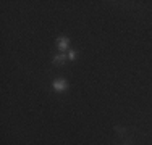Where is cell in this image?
Returning <instances> with one entry per match:
<instances>
[{"label":"cell","mask_w":152,"mask_h":145,"mask_svg":"<svg viewBox=\"0 0 152 145\" xmlns=\"http://www.w3.org/2000/svg\"><path fill=\"white\" fill-rule=\"evenodd\" d=\"M68 58H70V60H76V58H78V52H76V50H70V52H68Z\"/></svg>","instance_id":"obj_4"},{"label":"cell","mask_w":152,"mask_h":145,"mask_svg":"<svg viewBox=\"0 0 152 145\" xmlns=\"http://www.w3.org/2000/svg\"><path fill=\"white\" fill-rule=\"evenodd\" d=\"M68 44H70V41H68L66 37H63V36H58V37H57V47L60 49V52H61V53H63L65 50H66Z\"/></svg>","instance_id":"obj_2"},{"label":"cell","mask_w":152,"mask_h":145,"mask_svg":"<svg viewBox=\"0 0 152 145\" xmlns=\"http://www.w3.org/2000/svg\"><path fill=\"white\" fill-rule=\"evenodd\" d=\"M65 60H66V55L65 53H58V55H55V58H53V65H63Z\"/></svg>","instance_id":"obj_3"},{"label":"cell","mask_w":152,"mask_h":145,"mask_svg":"<svg viewBox=\"0 0 152 145\" xmlns=\"http://www.w3.org/2000/svg\"><path fill=\"white\" fill-rule=\"evenodd\" d=\"M52 86H53V89H55L57 92H63V90H66V89H68V84H66V81H65L63 78L55 79Z\"/></svg>","instance_id":"obj_1"}]
</instances>
